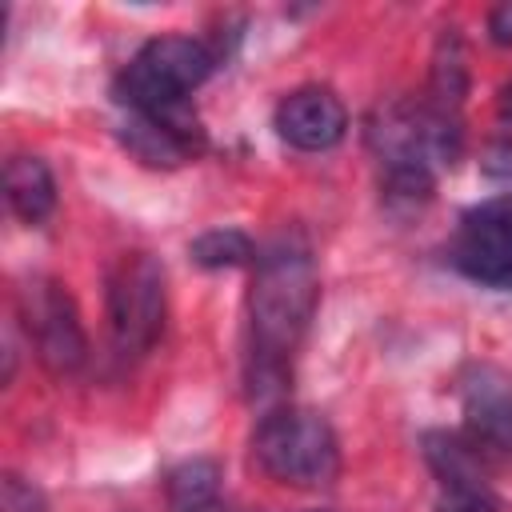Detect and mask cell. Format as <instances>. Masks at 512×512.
Returning a JSON list of instances; mask_svg holds the SVG:
<instances>
[{"mask_svg": "<svg viewBox=\"0 0 512 512\" xmlns=\"http://www.w3.org/2000/svg\"><path fill=\"white\" fill-rule=\"evenodd\" d=\"M320 300V276L308 244L300 236H276L256 252L252 292H248V384L256 396H280L292 352L308 332V320Z\"/></svg>", "mask_w": 512, "mask_h": 512, "instance_id": "1", "label": "cell"}, {"mask_svg": "<svg viewBox=\"0 0 512 512\" xmlns=\"http://www.w3.org/2000/svg\"><path fill=\"white\" fill-rule=\"evenodd\" d=\"M368 144L380 156L384 172H428L460 156L464 132L456 112H444L428 100H392L380 104L368 120Z\"/></svg>", "mask_w": 512, "mask_h": 512, "instance_id": "2", "label": "cell"}, {"mask_svg": "<svg viewBox=\"0 0 512 512\" xmlns=\"http://www.w3.org/2000/svg\"><path fill=\"white\" fill-rule=\"evenodd\" d=\"M252 460L280 484L320 488L340 472V444L324 416L308 408H276L256 424Z\"/></svg>", "mask_w": 512, "mask_h": 512, "instance_id": "3", "label": "cell"}, {"mask_svg": "<svg viewBox=\"0 0 512 512\" xmlns=\"http://www.w3.org/2000/svg\"><path fill=\"white\" fill-rule=\"evenodd\" d=\"M216 56L192 36H156L148 40L120 76V100L132 112H172L212 76Z\"/></svg>", "mask_w": 512, "mask_h": 512, "instance_id": "4", "label": "cell"}, {"mask_svg": "<svg viewBox=\"0 0 512 512\" xmlns=\"http://www.w3.org/2000/svg\"><path fill=\"white\" fill-rule=\"evenodd\" d=\"M168 316L164 268L148 252H124L108 272V328L124 356H144Z\"/></svg>", "mask_w": 512, "mask_h": 512, "instance_id": "5", "label": "cell"}, {"mask_svg": "<svg viewBox=\"0 0 512 512\" xmlns=\"http://www.w3.org/2000/svg\"><path fill=\"white\" fill-rule=\"evenodd\" d=\"M20 320L28 332V344L36 348V360L52 376H68L88 356V336L76 312V300L64 292V284L48 276H32L20 288Z\"/></svg>", "mask_w": 512, "mask_h": 512, "instance_id": "6", "label": "cell"}, {"mask_svg": "<svg viewBox=\"0 0 512 512\" xmlns=\"http://www.w3.org/2000/svg\"><path fill=\"white\" fill-rule=\"evenodd\" d=\"M452 264L488 288H512V200H488L460 220Z\"/></svg>", "mask_w": 512, "mask_h": 512, "instance_id": "7", "label": "cell"}, {"mask_svg": "<svg viewBox=\"0 0 512 512\" xmlns=\"http://www.w3.org/2000/svg\"><path fill=\"white\" fill-rule=\"evenodd\" d=\"M276 132L284 144H292L300 152H324V148H336L344 140L348 112H344L336 92L308 84V88L288 92L276 104Z\"/></svg>", "mask_w": 512, "mask_h": 512, "instance_id": "8", "label": "cell"}, {"mask_svg": "<svg viewBox=\"0 0 512 512\" xmlns=\"http://www.w3.org/2000/svg\"><path fill=\"white\" fill-rule=\"evenodd\" d=\"M120 144L148 168H176L200 152V128L188 108L172 112H132L120 124Z\"/></svg>", "mask_w": 512, "mask_h": 512, "instance_id": "9", "label": "cell"}, {"mask_svg": "<svg viewBox=\"0 0 512 512\" xmlns=\"http://www.w3.org/2000/svg\"><path fill=\"white\" fill-rule=\"evenodd\" d=\"M460 400L472 432L512 452V376L500 368H472L460 380Z\"/></svg>", "mask_w": 512, "mask_h": 512, "instance_id": "10", "label": "cell"}, {"mask_svg": "<svg viewBox=\"0 0 512 512\" xmlns=\"http://www.w3.org/2000/svg\"><path fill=\"white\" fill-rule=\"evenodd\" d=\"M4 196H8V208L24 220V224H40L52 216L56 208V180H52V168L40 160V156H12L4 164Z\"/></svg>", "mask_w": 512, "mask_h": 512, "instance_id": "11", "label": "cell"}, {"mask_svg": "<svg viewBox=\"0 0 512 512\" xmlns=\"http://www.w3.org/2000/svg\"><path fill=\"white\" fill-rule=\"evenodd\" d=\"M168 512H216L220 508V464L216 460H184L168 472L164 484Z\"/></svg>", "mask_w": 512, "mask_h": 512, "instance_id": "12", "label": "cell"}, {"mask_svg": "<svg viewBox=\"0 0 512 512\" xmlns=\"http://www.w3.org/2000/svg\"><path fill=\"white\" fill-rule=\"evenodd\" d=\"M468 92V64H464V44L456 28H444L436 56H432V80H428V104L444 112H460V100Z\"/></svg>", "mask_w": 512, "mask_h": 512, "instance_id": "13", "label": "cell"}, {"mask_svg": "<svg viewBox=\"0 0 512 512\" xmlns=\"http://www.w3.org/2000/svg\"><path fill=\"white\" fill-rule=\"evenodd\" d=\"M192 260L200 268H240V264H252L256 260V244L236 232V228H216V232H204L192 240Z\"/></svg>", "mask_w": 512, "mask_h": 512, "instance_id": "14", "label": "cell"}, {"mask_svg": "<svg viewBox=\"0 0 512 512\" xmlns=\"http://www.w3.org/2000/svg\"><path fill=\"white\" fill-rule=\"evenodd\" d=\"M436 512H500V504L484 476H468V480H440Z\"/></svg>", "mask_w": 512, "mask_h": 512, "instance_id": "15", "label": "cell"}, {"mask_svg": "<svg viewBox=\"0 0 512 512\" xmlns=\"http://www.w3.org/2000/svg\"><path fill=\"white\" fill-rule=\"evenodd\" d=\"M0 508H4V512H48L40 488H32V484H28L24 476H16V472H4V480H0Z\"/></svg>", "mask_w": 512, "mask_h": 512, "instance_id": "16", "label": "cell"}, {"mask_svg": "<svg viewBox=\"0 0 512 512\" xmlns=\"http://www.w3.org/2000/svg\"><path fill=\"white\" fill-rule=\"evenodd\" d=\"M480 172L500 184V188H512V140H496L488 144V152L480 156Z\"/></svg>", "mask_w": 512, "mask_h": 512, "instance_id": "17", "label": "cell"}, {"mask_svg": "<svg viewBox=\"0 0 512 512\" xmlns=\"http://www.w3.org/2000/svg\"><path fill=\"white\" fill-rule=\"evenodd\" d=\"M488 36H492V44L512 48V0L508 4H496L488 12Z\"/></svg>", "mask_w": 512, "mask_h": 512, "instance_id": "18", "label": "cell"}, {"mask_svg": "<svg viewBox=\"0 0 512 512\" xmlns=\"http://www.w3.org/2000/svg\"><path fill=\"white\" fill-rule=\"evenodd\" d=\"M500 112L512 120V84H504V96H500Z\"/></svg>", "mask_w": 512, "mask_h": 512, "instance_id": "19", "label": "cell"}]
</instances>
